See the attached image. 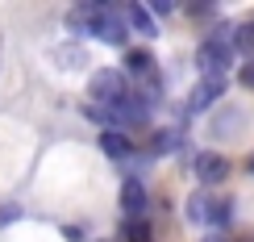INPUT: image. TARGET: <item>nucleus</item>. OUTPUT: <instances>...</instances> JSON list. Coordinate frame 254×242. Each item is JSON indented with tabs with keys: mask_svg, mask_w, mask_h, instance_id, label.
Wrapping results in <instances>:
<instances>
[{
	"mask_svg": "<svg viewBox=\"0 0 254 242\" xmlns=\"http://www.w3.org/2000/svg\"><path fill=\"white\" fill-rule=\"evenodd\" d=\"M238 80L246 83V88H254V59H246V63H242V71H238Z\"/></svg>",
	"mask_w": 254,
	"mask_h": 242,
	"instance_id": "2eb2a0df",
	"label": "nucleus"
},
{
	"mask_svg": "<svg viewBox=\"0 0 254 242\" xmlns=\"http://www.w3.org/2000/svg\"><path fill=\"white\" fill-rule=\"evenodd\" d=\"M125 25H133L137 34H146V38H154V17L146 13L142 4H129V8H125Z\"/></svg>",
	"mask_w": 254,
	"mask_h": 242,
	"instance_id": "9b49d317",
	"label": "nucleus"
},
{
	"mask_svg": "<svg viewBox=\"0 0 254 242\" xmlns=\"http://www.w3.org/2000/svg\"><path fill=\"white\" fill-rule=\"evenodd\" d=\"M17 217V209H0V222H13Z\"/></svg>",
	"mask_w": 254,
	"mask_h": 242,
	"instance_id": "f3484780",
	"label": "nucleus"
},
{
	"mask_svg": "<svg viewBox=\"0 0 254 242\" xmlns=\"http://www.w3.org/2000/svg\"><path fill=\"white\" fill-rule=\"evenodd\" d=\"M67 25L75 29V34H88V38L109 42V46H121V42H125V21L117 17V8H109V4L75 8V13H67Z\"/></svg>",
	"mask_w": 254,
	"mask_h": 242,
	"instance_id": "f257e3e1",
	"label": "nucleus"
},
{
	"mask_svg": "<svg viewBox=\"0 0 254 242\" xmlns=\"http://www.w3.org/2000/svg\"><path fill=\"white\" fill-rule=\"evenodd\" d=\"M88 92H92V100H96V104H117V100L129 96V88H125V76H121L117 67H100L96 76L88 80Z\"/></svg>",
	"mask_w": 254,
	"mask_h": 242,
	"instance_id": "20e7f679",
	"label": "nucleus"
},
{
	"mask_svg": "<svg viewBox=\"0 0 254 242\" xmlns=\"http://www.w3.org/2000/svg\"><path fill=\"white\" fill-rule=\"evenodd\" d=\"M250 171H254V163H250Z\"/></svg>",
	"mask_w": 254,
	"mask_h": 242,
	"instance_id": "6ab92c4d",
	"label": "nucleus"
},
{
	"mask_svg": "<svg viewBox=\"0 0 254 242\" xmlns=\"http://www.w3.org/2000/svg\"><path fill=\"white\" fill-rule=\"evenodd\" d=\"M125 242H150L146 222H125Z\"/></svg>",
	"mask_w": 254,
	"mask_h": 242,
	"instance_id": "4468645a",
	"label": "nucleus"
},
{
	"mask_svg": "<svg viewBox=\"0 0 254 242\" xmlns=\"http://www.w3.org/2000/svg\"><path fill=\"white\" fill-rule=\"evenodd\" d=\"M150 13H158V17H167V13H175V4H171V0H154V4H150Z\"/></svg>",
	"mask_w": 254,
	"mask_h": 242,
	"instance_id": "dca6fc26",
	"label": "nucleus"
},
{
	"mask_svg": "<svg viewBox=\"0 0 254 242\" xmlns=\"http://www.w3.org/2000/svg\"><path fill=\"white\" fill-rule=\"evenodd\" d=\"M121 209H125V222H142L146 217V188L137 180L121 184Z\"/></svg>",
	"mask_w": 254,
	"mask_h": 242,
	"instance_id": "0eeeda50",
	"label": "nucleus"
},
{
	"mask_svg": "<svg viewBox=\"0 0 254 242\" xmlns=\"http://www.w3.org/2000/svg\"><path fill=\"white\" fill-rule=\"evenodd\" d=\"M55 63H63V67L67 71H75V67H83V63H88V50L83 46H75V42H63V46H55Z\"/></svg>",
	"mask_w": 254,
	"mask_h": 242,
	"instance_id": "9d476101",
	"label": "nucleus"
},
{
	"mask_svg": "<svg viewBox=\"0 0 254 242\" xmlns=\"http://www.w3.org/2000/svg\"><path fill=\"white\" fill-rule=\"evenodd\" d=\"M234 59H238V46H234V34H229V29L208 34L200 42V50H196V63H200L204 76H225V71L234 67Z\"/></svg>",
	"mask_w": 254,
	"mask_h": 242,
	"instance_id": "f03ea898",
	"label": "nucleus"
},
{
	"mask_svg": "<svg viewBox=\"0 0 254 242\" xmlns=\"http://www.w3.org/2000/svg\"><path fill=\"white\" fill-rule=\"evenodd\" d=\"M225 96V76H204L192 88V100H188V109L192 113H204V109H213V104Z\"/></svg>",
	"mask_w": 254,
	"mask_h": 242,
	"instance_id": "423d86ee",
	"label": "nucleus"
},
{
	"mask_svg": "<svg viewBox=\"0 0 254 242\" xmlns=\"http://www.w3.org/2000/svg\"><path fill=\"white\" fill-rule=\"evenodd\" d=\"M188 222L192 226H208V230H225L229 222H234V201H229V196L196 192V196H188Z\"/></svg>",
	"mask_w": 254,
	"mask_h": 242,
	"instance_id": "7ed1b4c3",
	"label": "nucleus"
},
{
	"mask_svg": "<svg viewBox=\"0 0 254 242\" xmlns=\"http://www.w3.org/2000/svg\"><path fill=\"white\" fill-rule=\"evenodd\" d=\"M179 142H184V138H179V130H158L154 142H150V151H154V155H175Z\"/></svg>",
	"mask_w": 254,
	"mask_h": 242,
	"instance_id": "f8f14e48",
	"label": "nucleus"
},
{
	"mask_svg": "<svg viewBox=\"0 0 254 242\" xmlns=\"http://www.w3.org/2000/svg\"><path fill=\"white\" fill-rule=\"evenodd\" d=\"M192 171H196L200 184H221L229 175V159H225V155H217V151H200L196 163H192Z\"/></svg>",
	"mask_w": 254,
	"mask_h": 242,
	"instance_id": "39448f33",
	"label": "nucleus"
},
{
	"mask_svg": "<svg viewBox=\"0 0 254 242\" xmlns=\"http://www.w3.org/2000/svg\"><path fill=\"white\" fill-rule=\"evenodd\" d=\"M125 67H129L137 80H150L154 83V55H150V50H129V55H125Z\"/></svg>",
	"mask_w": 254,
	"mask_h": 242,
	"instance_id": "1a4fd4ad",
	"label": "nucleus"
},
{
	"mask_svg": "<svg viewBox=\"0 0 254 242\" xmlns=\"http://www.w3.org/2000/svg\"><path fill=\"white\" fill-rule=\"evenodd\" d=\"M100 151L109 155V159H125V155L133 151V142L125 138L121 130H104V134H100Z\"/></svg>",
	"mask_w": 254,
	"mask_h": 242,
	"instance_id": "6e6552de",
	"label": "nucleus"
},
{
	"mask_svg": "<svg viewBox=\"0 0 254 242\" xmlns=\"http://www.w3.org/2000/svg\"><path fill=\"white\" fill-rule=\"evenodd\" d=\"M204 242H225V234H204Z\"/></svg>",
	"mask_w": 254,
	"mask_h": 242,
	"instance_id": "a211bd4d",
	"label": "nucleus"
},
{
	"mask_svg": "<svg viewBox=\"0 0 254 242\" xmlns=\"http://www.w3.org/2000/svg\"><path fill=\"white\" fill-rule=\"evenodd\" d=\"M234 46H238V55H250L254 59V21H246V25L234 29Z\"/></svg>",
	"mask_w": 254,
	"mask_h": 242,
	"instance_id": "ddd939ff",
	"label": "nucleus"
}]
</instances>
